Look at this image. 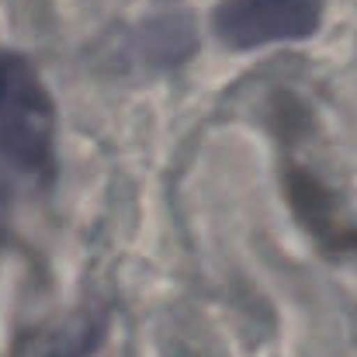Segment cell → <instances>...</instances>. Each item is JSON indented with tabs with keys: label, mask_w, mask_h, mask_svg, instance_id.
<instances>
[{
	"label": "cell",
	"mask_w": 357,
	"mask_h": 357,
	"mask_svg": "<svg viewBox=\"0 0 357 357\" xmlns=\"http://www.w3.org/2000/svg\"><path fill=\"white\" fill-rule=\"evenodd\" d=\"M56 115L42 77L24 56H0V156L24 170L42 174L52 163Z\"/></svg>",
	"instance_id": "6da1fadb"
},
{
	"label": "cell",
	"mask_w": 357,
	"mask_h": 357,
	"mask_svg": "<svg viewBox=\"0 0 357 357\" xmlns=\"http://www.w3.org/2000/svg\"><path fill=\"white\" fill-rule=\"evenodd\" d=\"M323 0H222L215 31L233 49H257L267 42H298L319 28Z\"/></svg>",
	"instance_id": "7a4b0ae2"
},
{
	"label": "cell",
	"mask_w": 357,
	"mask_h": 357,
	"mask_svg": "<svg viewBox=\"0 0 357 357\" xmlns=\"http://www.w3.org/2000/svg\"><path fill=\"white\" fill-rule=\"evenodd\" d=\"M132 52L142 66H177L195 52V24L181 10H160L132 35Z\"/></svg>",
	"instance_id": "3957f363"
},
{
	"label": "cell",
	"mask_w": 357,
	"mask_h": 357,
	"mask_svg": "<svg viewBox=\"0 0 357 357\" xmlns=\"http://www.w3.org/2000/svg\"><path fill=\"white\" fill-rule=\"evenodd\" d=\"M98 337H101V326L91 323V319H80L66 330L38 337L21 357H87L98 347Z\"/></svg>",
	"instance_id": "277c9868"
}]
</instances>
